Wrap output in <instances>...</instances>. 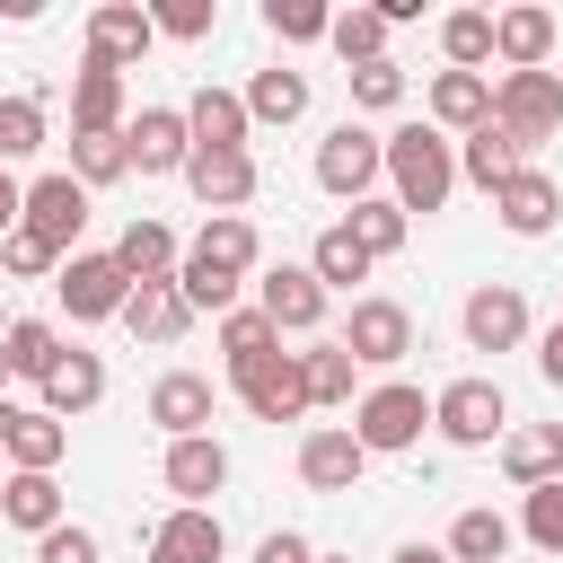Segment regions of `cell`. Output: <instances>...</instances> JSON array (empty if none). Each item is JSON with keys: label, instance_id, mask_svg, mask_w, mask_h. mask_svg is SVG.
Here are the masks:
<instances>
[{"label": "cell", "instance_id": "cell-1", "mask_svg": "<svg viewBox=\"0 0 563 563\" xmlns=\"http://www.w3.org/2000/svg\"><path fill=\"white\" fill-rule=\"evenodd\" d=\"M387 185H396V211H405V220H413V211H440V202L457 194V150H449V132H431V123L387 132Z\"/></svg>", "mask_w": 563, "mask_h": 563}, {"label": "cell", "instance_id": "cell-2", "mask_svg": "<svg viewBox=\"0 0 563 563\" xmlns=\"http://www.w3.org/2000/svg\"><path fill=\"white\" fill-rule=\"evenodd\" d=\"M493 123H501L519 150L554 141V132H563V79H554V70H501V79H493Z\"/></svg>", "mask_w": 563, "mask_h": 563}, {"label": "cell", "instance_id": "cell-3", "mask_svg": "<svg viewBox=\"0 0 563 563\" xmlns=\"http://www.w3.org/2000/svg\"><path fill=\"white\" fill-rule=\"evenodd\" d=\"M422 422H431V396H422V387H405V378H387V387H369V396L352 405V440H361L369 457L413 449V440H422Z\"/></svg>", "mask_w": 563, "mask_h": 563}, {"label": "cell", "instance_id": "cell-4", "mask_svg": "<svg viewBox=\"0 0 563 563\" xmlns=\"http://www.w3.org/2000/svg\"><path fill=\"white\" fill-rule=\"evenodd\" d=\"M18 229H26V238H44L53 255H79V229H88V185H79L70 167L35 176V185H26V202H18Z\"/></svg>", "mask_w": 563, "mask_h": 563}, {"label": "cell", "instance_id": "cell-5", "mask_svg": "<svg viewBox=\"0 0 563 563\" xmlns=\"http://www.w3.org/2000/svg\"><path fill=\"white\" fill-rule=\"evenodd\" d=\"M387 176V141L378 132H361V123H334L325 141H317V185L334 194V202H369V185Z\"/></svg>", "mask_w": 563, "mask_h": 563}, {"label": "cell", "instance_id": "cell-6", "mask_svg": "<svg viewBox=\"0 0 563 563\" xmlns=\"http://www.w3.org/2000/svg\"><path fill=\"white\" fill-rule=\"evenodd\" d=\"M229 387H238V405H246L255 422H299V413H308V369H299V352L238 361V369H229Z\"/></svg>", "mask_w": 563, "mask_h": 563}, {"label": "cell", "instance_id": "cell-7", "mask_svg": "<svg viewBox=\"0 0 563 563\" xmlns=\"http://www.w3.org/2000/svg\"><path fill=\"white\" fill-rule=\"evenodd\" d=\"M431 422H440V440H457V449H493V440L510 431V405H501L493 378H449V387L431 396Z\"/></svg>", "mask_w": 563, "mask_h": 563}, {"label": "cell", "instance_id": "cell-8", "mask_svg": "<svg viewBox=\"0 0 563 563\" xmlns=\"http://www.w3.org/2000/svg\"><path fill=\"white\" fill-rule=\"evenodd\" d=\"M255 255H264V246H255V220H246V211H220V220H202V238L185 246L176 273H185V282H238V273H255Z\"/></svg>", "mask_w": 563, "mask_h": 563}, {"label": "cell", "instance_id": "cell-9", "mask_svg": "<svg viewBox=\"0 0 563 563\" xmlns=\"http://www.w3.org/2000/svg\"><path fill=\"white\" fill-rule=\"evenodd\" d=\"M123 158H132L141 176H185V158H194L185 106H141V114L123 123Z\"/></svg>", "mask_w": 563, "mask_h": 563}, {"label": "cell", "instance_id": "cell-10", "mask_svg": "<svg viewBox=\"0 0 563 563\" xmlns=\"http://www.w3.org/2000/svg\"><path fill=\"white\" fill-rule=\"evenodd\" d=\"M343 352H352L361 369H396V361L413 352V317H405V299H352Z\"/></svg>", "mask_w": 563, "mask_h": 563}, {"label": "cell", "instance_id": "cell-11", "mask_svg": "<svg viewBox=\"0 0 563 563\" xmlns=\"http://www.w3.org/2000/svg\"><path fill=\"white\" fill-rule=\"evenodd\" d=\"M53 290H62V308H70L79 325H88V317H123V299H132V282H123L114 255H62Z\"/></svg>", "mask_w": 563, "mask_h": 563}, {"label": "cell", "instance_id": "cell-12", "mask_svg": "<svg viewBox=\"0 0 563 563\" xmlns=\"http://www.w3.org/2000/svg\"><path fill=\"white\" fill-rule=\"evenodd\" d=\"M185 185H194V202L220 220V211L255 202V150H194V158H185Z\"/></svg>", "mask_w": 563, "mask_h": 563}, {"label": "cell", "instance_id": "cell-13", "mask_svg": "<svg viewBox=\"0 0 563 563\" xmlns=\"http://www.w3.org/2000/svg\"><path fill=\"white\" fill-rule=\"evenodd\" d=\"M255 308L273 317V334H308V325L325 317V290H317L308 264H273V273L255 282Z\"/></svg>", "mask_w": 563, "mask_h": 563}, {"label": "cell", "instance_id": "cell-14", "mask_svg": "<svg viewBox=\"0 0 563 563\" xmlns=\"http://www.w3.org/2000/svg\"><path fill=\"white\" fill-rule=\"evenodd\" d=\"M493 211H501V229H510V238H545V229L563 220V185H554L545 167H519V176L493 194Z\"/></svg>", "mask_w": 563, "mask_h": 563}, {"label": "cell", "instance_id": "cell-15", "mask_svg": "<svg viewBox=\"0 0 563 563\" xmlns=\"http://www.w3.org/2000/svg\"><path fill=\"white\" fill-rule=\"evenodd\" d=\"M466 343H475V352H510V343H528V299H519L510 282L466 290Z\"/></svg>", "mask_w": 563, "mask_h": 563}, {"label": "cell", "instance_id": "cell-16", "mask_svg": "<svg viewBox=\"0 0 563 563\" xmlns=\"http://www.w3.org/2000/svg\"><path fill=\"white\" fill-rule=\"evenodd\" d=\"M220 484H229V449H220L211 431H194V440H167V493H176L185 510H202Z\"/></svg>", "mask_w": 563, "mask_h": 563}, {"label": "cell", "instance_id": "cell-17", "mask_svg": "<svg viewBox=\"0 0 563 563\" xmlns=\"http://www.w3.org/2000/svg\"><path fill=\"white\" fill-rule=\"evenodd\" d=\"M361 466H369V449L352 440V422H325V431H308V440H299V475H308L317 493H352V484H361Z\"/></svg>", "mask_w": 563, "mask_h": 563}, {"label": "cell", "instance_id": "cell-18", "mask_svg": "<svg viewBox=\"0 0 563 563\" xmlns=\"http://www.w3.org/2000/svg\"><path fill=\"white\" fill-rule=\"evenodd\" d=\"M150 9H132V0H106V9H88V62H106V70H123V62H141L150 53Z\"/></svg>", "mask_w": 563, "mask_h": 563}, {"label": "cell", "instance_id": "cell-19", "mask_svg": "<svg viewBox=\"0 0 563 563\" xmlns=\"http://www.w3.org/2000/svg\"><path fill=\"white\" fill-rule=\"evenodd\" d=\"M150 422H158L167 440L211 431V378H202V369H167V378L150 387Z\"/></svg>", "mask_w": 563, "mask_h": 563}, {"label": "cell", "instance_id": "cell-20", "mask_svg": "<svg viewBox=\"0 0 563 563\" xmlns=\"http://www.w3.org/2000/svg\"><path fill=\"white\" fill-rule=\"evenodd\" d=\"M62 449H70V422H53L44 405H18V413H9L0 457H9L18 475H53V466H62Z\"/></svg>", "mask_w": 563, "mask_h": 563}, {"label": "cell", "instance_id": "cell-21", "mask_svg": "<svg viewBox=\"0 0 563 563\" xmlns=\"http://www.w3.org/2000/svg\"><path fill=\"white\" fill-rule=\"evenodd\" d=\"M70 132H79V141H97V132H123V70H106V62H79V79H70Z\"/></svg>", "mask_w": 563, "mask_h": 563}, {"label": "cell", "instance_id": "cell-22", "mask_svg": "<svg viewBox=\"0 0 563 563\" xmlns=\"http://www.w3.org/2000/svg\"><path fill=\"white\" fill-rule=\"evenodd\" d=\"M123 325H132L141 343H185V325H194V308H185V290H176V273H167V282H132V299H123Z\"/></svg>", "mask_w": 563, "mask_h": 563}, {"label": "cell", "instance_id": "cell-23", "mask_svg": "<svg viewBox=\"0 0 563 563\" xmlns=\"http://www.w3.org/2000/svg\"><path fill=\"white\" fill-rule=\"evenodd\" d=\"M501 466L519 493L537 484H563V422H528V431H501Z\"/></svg>", "mask_w": 563, "mask_h": 563}, {"label": "cell", "instance_id": "cell-24", "mask_svg": "<svg viewBox=\"0 0 563 563\" xmlns=\"http://www.w3.org/2000/svg\"><path fill=\"white\" fill-rule=\"evenodd\" d=\"M220 545H229L220 519H211V510H185V501L150 528V563H220Z\"/></svg>", "mask_w": 563, "mask_h": 563}, {"label": "cell", "instance_id": "cell-25", "mask_svg": "<svg viewBox=\"0 0 563 563\" xmlns=\"http://www.w3.org/2000/svg\"><path fill=\"white\" fill-rule=\"evenodd\" d=\"M545 53H554V9H493V62L545 70Z\"/></svg>", "mask_w": 563, "mask_h": 563}, {"label": "cell", "instance_id": "cell-26", "mask_svg": "<svg viewBox=\"0 0 563 563\" xmlns=\"http://www.w3.org/2000/svg\"><path fill=\"white\" fill-rule=\"evenodd\" d=\"M493 123V79L484 70H440L431 79V132H475Z\"/></svg>", "mask_w": 563, "mask_h": 563}, {"label": "cell", "instance_id": "cell-27", "mask_svg": "<svg viewBox=\"0 0 563 563\" xmlns=\"http://www.w3.org/2000/svg\"><path fill=\"white\" fill-rule=\"evenodd\" d=\"M185 132H194V150H246V97L238 88H194V106H185Z\"/></svg>", "mask_w": 563, "mask_h": 563}, {"label": "cell", "instance_id": "cell-28", "mask_svg": "<svg viewBox=\"0 0 563 563\" xmlns=\"http://www.w3.org/2000/svg\"><path fill=\"white\" fill-rule=\"evenodd\" d=\"M519 167H528V150H519L501 123H475V132L457 141V176H466V185H484V194H501Z\"/></svg>", "mask_w": 563, "mask_h": 563}, {"label": "cell", "instance_id": "cell-29", "mask_svg": "<svg viewBox=\"0 0 563 563\" xmlns=\"http://www.w3.org/2000/svg\"><path fill=\"white\" fill-rule=\"evenodd\" d=\"M106 255L123 264V282H167L176 273V229L167 220H123V238Z\"/></svg>", "mask_w": 563, "mask_h": 563}, {"label": "cell", "instance_id": "cell-30", "mask_svg": "<svg viewBox=\"0 0 563 563\" xmlns=\"http://www.w3.org/2000/svg\"><path fill=\"white\" fill-rule=\"evenodd\" d=\"M97 396H106V361H97V352H62V369L44 378V413L70 422V413H88Z\"/></svg>", "mask_w": 563, "mask_h": 563}, {"label": "cell", "instance_id": "cell-31", "mask_svg": "<svg viewBox=\"0 0 563 563\" xmlns=\"http://www.w3.org/2000/svg\"><path fill=\"white\" fill-rule=\"evenodd\" d=\"M0 519L26 528V537H53V528H62V484H53V475H9V484H0Z\"/></svg>", "mask_w": 563, "mask_h": 563}, {"label": "cell", "instance_id": "cell-32", "mask_svg": "<svg viewBox=\"0 0 563 563\" xmlns=\"http://www.w3.org/2000/svg\"><path fill=\"white\" fill-rule=\"evenodd\" d=\"M0 361H9V378H35V387H44V378L62 369V334H53L44 317H18V325L0 334Z\"/></svg>", "mask_w": 563, "mask_h": 563}, {"label": "cell", "instance_id": "cell-33", "mask_svg": "<svg viewBox=\"0 0 563 563\" xmlns=\"http://www.w3.org/2000/svg\"><path fill=\"white\" fill-rule=\"evenodd\" d=\"M308 273H317V290H352V282H369V255H361V238L334 220V229H317V246H308Z\"/></svg>", "mask_w": 563, "mask_h": 563}, {"label": "cell", "instance_id": "cell-34", "mask_svg": "<svg viewBox=\"0 0 563 563\" xmlns=\"http://www.w3.org/2000/svg\"><path fill=\"white\" fill-rule=\"evenodd\" d=\"M387 35H396V26H387L378 9H334V26H325V44H334V53L352 62V70L387 62Z\"/></svg>", "mask_w": 563, "mask_h": 563}, {"label": "cell", "instance_id": "cell-35", "mask_svg": "<svg viewBox=\"0 0 563 563\" xmlns=\"http://www.w3.org/2000/svg\"><path fill=\"white\" fill-rule=\"evenodd\" d=\"M352 238H361V255L378 264V255H396L405 238H413V220L396 211V194H369V202H352V220H343Z\"/></svg>", "mask_w": 563, "mask_h": 563}, {"label": "cell", "instance_id": "cell-36", "mask_svg": "<svg viewBox=\"0 0 563 563\" xmlns=\"http://www.w3.org/2000/svg\"><path fill=\"white\" fill-rule=\"evenodd\" d=\"M299 114H308V79H299V70H255L246 123H299Z\"/></svg>", "mask_w": 563, "mask_h": 563}, {"label": "cell", "instance_id": "cell-37", "mask_svg": "<svg viewBox=\"0 0 563 563\" xmlns=\"http://www.w3.org/2000/svg\"><path fill=\"white\" fill-rule=\"evenodd\" d=\"M501 554H510V519H501V510H457L449 563H501Z\"/></svg>", "mask_w": 563, "mask_h": 563}, {"label": "cell", "instance_id": "cell-38", "mask_svg": "<svg viewBox=\"0 0 563 563\" xmlns=\"http://www.w3.org/2000/svg\"><path fill=\"white\" fill-rule=\"evenodd\" d=\"M440 53H449V70H484V62H493V9L440 18Z\"/></svg>", "mask_w": 563, "mask_h": 563}, {"label": "cell", "instance_id": "cell-39", "mask_svg": "<svg viewBox=\"0 0 563 563\" xmlns=\"http://www.w3.org/2000/svg\"><path fill=\"white\" fill-rule=\"evenodd\" d=\"M299 369H308V405H352V352L343 343H317V352H299Z\"/></svg>", "mask_w": 563, "mask_h": 563}, {"label": "cell", "instance_id": "cell-40", "mask_svg": "<svg viewBox=\"0 0 563 563\" xmlns=\"http://www.w3.org/2000/svg\"><path fill=\"white\" fill-rule=\"evenodd\" d=\"M220 352H229V369H238V361L282 352V334H273V317H264V308H229V317H220Z\"/></svg>", "mask_w": 563, "mask_h": 563}, {"label": "cell", "instance_id": "cell-41", "mask_svg": "<svg viewBox=\"0 0 563 563\" xmlns=\"http://www.w3.org/2000/svg\"><path fill=\"white\" fill-rule=\"evenodd\" d=\"M44 150V97H0V167Z\"/></svg>", "mask_w": 563, "mask_h": 563}, {"label": "cell", "instance_id": "cell-42", "mask_svg": "<svg viewBox=\"0 0 563 563\" xmlns=\"http://www.w3.org/2000/svg\"><path fill=\"white\" fill-rule=\"evenodd\" d=\"M264 26H273L282 44H325L334 9H325V0H264Z\"/></svg>", "mask_w": 563, "mask_h": 563}, {"label": "cell", "instance_id": "cell-43", "mask_svg": "<svg viewBox=\"0 0 563 563\" xmlns=\"http://www.w3.org/2000/svg\"><path fill=\"white\" fill-rule=\"evenodd\" d=\"M70 176H79V185H114V176H132L123 132H97V141H79V132H70Z\"/></svg>", "mask_w": 563, "mask_h": 563}, {"label": "cell", "instance_id": "cell-44", "mask_svg": "<svg viewBox=\"0 0 563 563\" xmlns=\"http://www.w3.org/2000/svg\"><path fill=\"white\" fill-rule=\"evenodd\" d=\"M150 26H158V35H176V44H202V35L220 26V0H158V9H150Z\"/></svg>", "mask_w": 563, "mask_h": 563}, {"label": "cell", "instance_id": "cell-45", "mask_svg": "<svg viewBox=\"0 0 563 563\" xmlns=\"http://www.w3.org/2000/svg\"><path fill=\"white\" fill-rule=\"evenodd\" d=\"M519 528H528V545L563 554V484H537V493H528V510H519Z\"/></svg>", "mask_w": 563, "mask_h": 563}, {"label": "cell", "instance_id": "cell-46", "mask_svg": "<svg viewBox=\"0 0 563 563\" xmlns=\"http://www.w3.org/2000/svg\"><path fill=\"white\" fill-rule=\"evenodd\" d=\"M405 97V70L396 62H369V70H352V106H369V114H387Z\"/></svg>", "mask_w": 563, "mask_h": 563}, {"label": "cell", "instance_id": "cell-47", "mask_svg": "<svg viewBox=\"0 0 563 563\" xmlns=\"http://www.w3.org/2000/svg\"><path fill=\"white\" fill-rule=\"evenodd\" d=\"M0 264H9L18 282H35V273H62V255H53L44 238H26V229H9V238H0Z\"/></svg>", "mask_w": 563, "mask_h": 563}, {"label": "cell", "instance_id": "cell-48", "mask_svg": "<svg viewBox=\"0 0 563 563\" xmlns=\"http://www.w3.org/2000/svg\"><path fill=\"white\" fill-rule=\"evenodd\" d=\"M35 563H97V537H88V528H70V519H62V528H53V537H35Z\"/></svg>", "mask_w": 563, "mask_h": 563}, {"label": "cell", "instance_id": "cell-49", "mask_svg": "<svg viewBox=\"0 0 563 563\" xmlns=\"http://www.w3.org/2000/svg\"><path fill=\"white\" fill-rule=\"evenodd\" d=\"M255 563H317V545H308L299 528H273V537L255 545Z\"/></svg>", "mask_w": 563, "mask_h": 563}, {"label": "cell", "instance_id": "cell-50", "mask_svg": "<svg viewBox=\"0 0 563 563\" xmlns=\"http://www.w3.org/2000/svg\"><path fill=\"white\" fill-rule=\"evenodd\" d=\"M537 369H545V387H563V317L537 334Z\"/></svg>", "mask_w": 563, "mask_h": 563}, {"label": "cell", "instance_id": "cell-51", "mask_svg": "<svg viewBox=\"0 0 563 563\" xmlns=\"http://www.w3.org/2000/svg\"><path fill=\"white\" fill-rule=\"evenodd\" d=\"M18 202H26V185H18V176H9V167H0V238H9V229H18Z\"/></svg>", "mask_w": 563, "mask_h": 563}, {"label": "cell", "instance_id": "cell-52", "mask_svg": "<svg viewBox=\"0 0 563 563\" xmlns=\"http://www.w3.org/2000/svg\"><path fill=\"white\" fill-rule=\"evenodd\" d=\"M9 413H18V405H0V440H9Z\"/></svg>", "mask_w": 563, "mask_h": 563}, {"label": "cell", "instance_id": "cell-53", "mask_svg": "<svg viewBox=\"0 0 563 563\" xmlns=\"http://www.w3.org/2000/svg\"><path fill=\"white\" fill-rule=\"evenodd\" d=\"M317 563H352V554H317Z\"/></svg>", "mask_w": 563, "mask_h": 563}, {"label": "cell", "instance_id": "cell-54", "mask_svg": "<svg viewBox=\"0 0 563 563\" xmlns=\"http://www.w3.org/2000/svg\"><path fill=\"white\" fill-rule=\"evenodd\" d=\"M0 378H9V361H0Z\"/></svg>", "mask_w": 563, "mask_h": 563}]
</instances>
